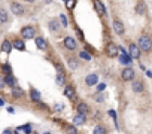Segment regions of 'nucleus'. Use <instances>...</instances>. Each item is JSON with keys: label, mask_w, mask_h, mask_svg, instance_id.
Segmentation results:
<instances>
[{"label": "nucleus", "mask_w": 152, "mask_h": 134, "mask_svg": "<svg viewBox=\"0 0 152 134\" xmlns=\"http://www.w3.org/2000/svg\"><path fill=\"white\" fill-rule=\"evenodd\" d=\"M139 48H140V51L151 52V49H152V39L148 34H142L139 37Z\"/></svg>", "instance_id": "nucleus-1"}, {"label": "nucleus", "mask_w": 152, "mask_h": 134, "mask_svg": "<svg viewBox=\"0 0 152 134\" xmlns=\"http://www.w3.org/2000/svg\"><path fill=\"white\" fill-rule=\"evenodd\" d=\"M104 51H106V55H107V57H110V58L119 57V46H116V45H115V43H112V42L106 45Z\"/></svg>", "instance_id": "nucleus-2"}, {"label": "nucleus", "mask_w": 152, "mask_h": 134, "mask_svg": "<svg viewBox=\"0 0 152 134\" xmlns=\"http://www.w3.org/2000/svg\"><path fill=\"white\" fill-rule=\"evenodd\" d=\"M21 36H23V39H33L34 36H36V30L31 27V25H26V27H23L21 28Z\"/></svg>", "instance_id": "nucleus-3"}, {"label": "nucleus", "mask_w": 152, "mask_h": 134, "mask_svg": "<svg viewBox=\"0 0 152 134\" xmlns=\"http://www.w3.org/2000/svg\"><path fill=\"white\" fill-rule=\"evenodd\" d=\"M134 76H136V73H134V70L131 69V67H125V69L121 72V79L125 81V82L134 81Z\"/></svg>", "instance_id": "nucleus-4"}, {"label": "nucleus", "mask_w": 152, "mask_h": 134, "mask_svg": "<svg viewBox=\"0 0 152 134\" xmlns=\"http://www.w3.org/2000/svg\"><path fill=\"white\" fill-rule=\"evenodd\" d=\"M112 27H113V31H115L118 36H122V34H124V31H125V27H124V24H122L119 20H113Z\"/></svg>", "instance_id": "nucleus-5"}, {"label": "nucleus", "mask_w": 152, "mask_h": 134, "mask_svg": "<svg viewBox=\"0 0 152 134\" xmlns=\"http://www.w3.org/2000/svg\"><path fill=\"white\" fill-rule=\"evenodd\" d=\"M64 48L69 49V51H75L76 48H78V43H76V40L73 37L67 36V37H64Z\"/></svg>", "instance_id": "nucleus-6"}, {"label": "nucleus", "mask_w": 152, "mask_h": 134, "mask_svg": "<svg viewBox=\"0 0 152 134\" xmlns=\"http://www.w3.org/2000/svg\"><path fill=\"white\" fill-rule=\"evenodd\" d=\"M11 11H12V14L17 15V17H21V15L24 14V8H23V5H21V3H17V2L11 3Z\"/></svg>", "instance_id": "nucleus-7"}, {"label": "nucleus", "mask_w": 152, "mask_h": 134, "mask_svg": "<svg viewBox=\"0 0 152 134\" xmlns=\"http://www.w3.org/2000/svg\"><path fill=\"white\" fill-rule=\"evenodd\" d=\"M85 84H87L88 87H94V85H97V84H99V75H96V73L88 75V76L85 78Z\"/></svg>", "instance_id": "nucleus-8"}, {"label": "nucleus", "mask_w": 152, "mask_h": 134, "mask_svg": "<svg viewBox=\"0 0 152 134\" xmlns=\"http://www.w3.org/2000/svg\"><path fill=\"white\" fill-rule=\"evenodd\" d=\"M130 57L131 58H139L140 57V48L137 43H130Z\"/></svg>", "instance_id": "nucleus-9"}, {"label": "nucleus", "mask_w": 152, "mask_h": 134, "mask_svg": "<svg viewBox=\"0 0 152 134\" xmlns=\"http://www.w3.org/2000/svg\"><path fill=\"white\" fill-rule=\"evenodd\" d=\"M94 2V8H96V12L102 17V15H104L106 14V8H104V5L100 2V0H93Z\"/></svg>", "instance_id": "nucleus-10"}, {"label": "nucleus", "mask_w": 152, "mask_h": 134, "mask_svg": "<svg viewBox=\"0 0 152 134\" xmlns=\"http://www.w3.org/2000/svg\"><path fill=\"white\" fill-rule=\"evenodd\" d=\"M76 109H78V113H79V115H84V116L90 112V107H88V104H87L85 101H81L78 106H76Z\"/></svg>", "instance_id": "nucleus-11"}, {"label": "nucleus", "mask_w": 152, "mask_h": 134, "mask_svg": "<svg viewBox=\"0 0 152 134\" xmlns=\"http://www.w3.org/2000/svg\"><path fill=\"white\" fill-rule=\"evenodd\" d=\"M48 25H49V30H51L52 33H58V31H60V28H61V24H60V21H58V20H51Z\"/></svg>", "instance_id": "nucleus-12"}, {"label": "nucleus", "mask_w": 152, "mask_h": 134, "mask_svg": "<svg viewBox=\"0 0 152 134\" xmlns=\"http://www.w3.org/2000/svg\"><path fill=\"white\" fill-rule=\"evenodd\" d=\"M131 90L134 91V92H142L143 90H145V85H143V82L142 81H133V84H131Z\"/></svg>", "instance_id": "nucleus-13"}, {"label": "nucleus", "mask_w": 152, "mask_h": 134, "mask_svg": "<svg viewBox=\"0 0 152 134\" xmlns=\"http://www.w3.org/2000/svg\"><path fill=\"white\" fill-rule=\"evenodd\" d=\"M85 124V116L84 115H75L73 116V125L75 127H81V125H84Z\"/></svg>", "instance_id": "nucleus-14"}, {"label": "nucleus", "mask_w": 152, "mask_h": 134, "mask_svg": "<svg viewBox=\"0 0 152 134\" xmlns=\"http://www.w3.org/2000/svg\"><path fill=\"white\" fill-rule=\"evenodd\" d=\"M64 95H66L67 98H70V100H73V98L76 97V91H75V88H73L72 85H69V87H66V90H64Z\"/></svg>", "instance_id": "nucleus-15"}, {"label": "nucleus", "mask_w": 152, "mask_h": 134, "mask_svg": "<svg viewBox=\"0 0 152 134\" xmlns=\"http://www.w3.org/2000/svg\"><path fill=\"white\" fill-rule=\"evenodd\" d=\"M34 42H36V46H37L39 49H42V51L46 49V46H48V45H46V40H45L42 36H37V37L34 39Z\"/></svg>", "instance_id": "nucleus-16"}, {"label": "nucleus", "mask_w": 152, "mask_h": 134, "mask_svg": "<svg viewBox=\"0 0 152 134\" xmlns=\"http://www.w3.org/2000/svg\"><path fill=\"white\" fill-rule=\"evenodd\" d=\"M146 12V5H145V2H137V5H136V14H139V15H143Z\"/></svg>", "instance_id": "nucleus-17"}, {"label": "nucleus", "mask_w": 152, "mask_h": 134, "mask_svg": "<svg viewBox=\"0 0 152 134\" xmlns=\"http://www.w3.org/2000/svg\"><path fill=\"white\" fill-rule=\"evenodd\" d=\"M64 82H66V75H64V72H58L57 76H55V84L61 87V85H64Z\"/></svg>", "instance_id": "nucleus-18"}, {"label": "nucleus", "mask_w": 152, "mask_h": 134, "mask_svg": "<svg viewBox=\"0 0 152 134\" xmlns=\"http://www.w3.org/2000/svg\"><path fill=\"white\" fill-rule=\"evenodd\" d=\"M12 42H9V40H3V43H2V51L3 52H6V54H11V51H12Z\"/></svg>", "instance_id": "nucleus-19"}, {"label": "nucleus", "mask_w": 152, "mask_h": 134, "mask_svg": "<svg viewBox=\"0 0 152 134\" xmlns=\"http://www.w3.org/2000/svg\"><path fill=\"white\" fill-rule=\"evenodd\" d=\"M12 46H14L15 49H18V51H24V49H26V43H24L23 40H20V39L14 40V42H12Z\"/></svg>", "instance_id": "nucleus-20"}, {"label": "nucleus", "mask_w": 152, "mask_h": 134, "mask_svg": "<svg viewBox=\"0 0 152 134\" xmlns=\"http://www.w3.org/2000/svg\"><path fill=\"white\" fill-rule=\"evenodd\" d=\"M12 95H14L15 98H20V97H23V95H24V91H23V88H20V87H14V88H12Z\"/></svg>", "instance_id": "nucleus-21"}, {"label": "nucleus", "mask_w": 152, "mask_h": 134, "mask_svg": "<svg viewBox=\"0 0 152 134\" xmlns=\"http://www.w3.org/2000/svg\"><path fill=\"white\" fill-rule=\"evenodd\" d=\"M30 97H31V100H33V101H36V103H39V101H40V92H39L37 90H34V88L30 91Z\"/></svg>", "instance_id": "nucleus-22"}, {"label": "nucleus", "mask_w": 152, "mask_h": 134, "mask_svg": "<svg viewBox=\"0 0 152 134\" xmlns=\"http://www.w3.org/2000/svg\"><path fill=\"white\" fill-rule=\"evenodd\" d=\"M5 82H6V85H9V87H12V88H14L17 81H15V78H14L12 75H8V76H5Z\"/></svg>", "instance_id": "nucleus-23"}, {"label": "nucleus", "mask_w": 152, "mask_h": 134, "mask_svg": "<svg viewBox=\"0 0 152 134\" xmlns=\"http://www.w3.org/2000/svg\"><path fill=\"white\" fill-rule=\"evenodd\" d=\"M66 134H79V131L75 125H67L66 127Z\"/></svg>", "instance_id": "nucleus-24"}, {"label": "nucleus", "mask_w": 152, "mask_h": 134, "mask_svg": "<svg viewBox=\"0 0 152 134\" xmlns=\"http://www.w3.org/2000/svg\"><path fill=\"white\" fill-rule=\"evenodd\" d=\"M67 64H69V67H70V69H72V70H76V69H78V67H79V64H78V61H76V60H73V58H70V60H67Z\"/></svg>", "instance_id": "nucleus-25"}, {"label": "nucleus", "mask_w": 152, "mask_h": 134, "mask_svg": "<svg viewBox=\"0 0 152 134\" xmlns=\"http://www.w3.org/2000/svg\"><path fill=\"white\" fill-rule=\"evenodd\" d=\"M8 20H9L8 12H6L5 9H0V23H6Z\"/></svg>", "instance_id": "nucleus-26"}, {"label": "nucleus", "mask_w": 152, "mask_h": 134, "mask_svg": "<svg viewBox=\"0 0 152 134\" xmlns=\"http://www.w3.org/2000/svg\"><path fill=\"white\" fill-rule=\"evenodd\" d=\"M93 134H106V128L103 125H97L93 131Z\"/></svg>", "instance_id": "nucleus-27"}, {"label": "nucleus", "mask_w": 152, "mask_h": 134, "mask_svg": "<svg viewBox=\"0 0 152 134\" xmlns=\"http://www.w3.org/2000/svg\"><path fill=\"white\" fill-rule=\"evenodd\" d=\"M79 55H81V58H84L85 61H90V60H91V55H90L88 52H85V51H82Z\"/></svg>", "instance_id": "nucleus-28"}, {"label": "nucleus", "mask_w": 152, "mask_h": 134, "mask_svg": "<svg viewBox=\"0 0 152 134\" xmlns=\"http://www.w3.org/2000/svg\"><path fill=\"white\" fill-rule=\"evenodd\" d=\"M60 24L63 25V27H67V20H66V15H60Z\"/></svg>", "instance_id": "nucleus-29"}, {"label": "nucleus", "mask_w": 152, "mask_h": 134, "mask_svg": "<svg viewBox=\"0 0 152 134\" xmlns=\"http://www.w3.org/2000/svg\"><path fill=\"white\" fill-rule=\"evenodd\" d=\"M15 134H28V133H27V130H26L24 127H18V128L15 130Z\"/></svg>", "instance_id": "nucleus-30"}, {"label": "nucleus", "mask_w": 152, "mask_h": 134, "mask_svg": "<svg viewBox=\"0 0 152 134\" xmlns=\"http://www.w3.org/2000/svg\"><path fill=\"white\" fill-rule=\"evenodd\" d=\"M3 72L6 73V76L12 73V70H11V66H9V64H5V66H3Z\"/></svg>", "instance_id": "nucleus-31"}, {"label": "nucleus", "mask_w": 152, "mask_h": 134, "mask_svg": "<svg viewBox=\"0 0 152 134\" xmlns=\"http://www.w3.org/2000/svg\"><path fill=\"white\" fill-rule=\"evenodd\" d=\"M66 3H67V8H69V9H73L76 0H66Z\"/></svg>", "instance_id": "nucleus-32"}, {"label": "nucleus", "mask_w": 152, "mask_h": 134, "mask_svg": "<svg viewBox=\"0 0 152 134\" xmlns=\"http://www.w3.org/2000/svg\"><path fill=\"white\" fill-rule=\"evenodd\" d=\"M5 85H6V82H5V76H3V75H0V90L5 88Z\"/></svg>", "instance_id": "nucleus-33"}, {"label": "nucleus", "mask_w": 152, "mask_h": 134, "mask_svg": "<svg viewBox=\"0 0 152 134\" xmlns=\"http://www.w3.org/2000/svg\"><path fill=\"white\" fill-rule=\"evenodd\" d=\"M103 90H106V84H100L97 87V92H103Z\"/></svg>", "instance_id": "nucleus-34"}, {"label": "nucleus", "mask_w": 152, "mask_h": 134, "mask_svg": "<svg viewBox=\"0 0 152 134\" xmlns=\"http://www.w3.org/2000/svg\"><path fill=\"white\" fill-rule=\"evenodd\" d=\"M94 98H96L97 101H103V100H104V95H102V94L99 92V94H96V95H94Z\"/></svg>", "instance_id": "nucleus-35"}, {"label": "nucleus", "mask_w": 152, "mask_h": 134, "mask_svg": "<svg viewBox=\"0 0 152 134\" xmlns=\"http://www.w3.org/2000/svg\"><path fill=\"white\" fill-rule=\"evenodd\" d=\"M76 33H78V36H79L81 39H84V33H82V31H81L79 28H78V30H76Z\"/></svg>", "instance_id": "nucleus-36"}, {"label": "nucleus", "mask_w": 152, "mask_h": 134, "mask_svg": "<svg viewBox=\"0 0 152 134\" xmlns=\"http://www.w3.org/2000/svg\"><path fill=\"white\" fill-rule=\"evenodd\" d=\"M54 109H55V110H63V106H61V104H55Z\"/></svg>", "instance_id": "nucleus-37"}, {"label": "nucleus", "mask_w": 152, "mask_h": 134, "mask_svg": "<svg viewBox=\"0 0 152 134\" xmlns=\"http://www.w3.org/2000/svg\"><path fill=\"white\" fill-rule=\"evenodd\" d=\"M3 134H12V131H11V130H5Z\"/></svg>", "instance_id": "nucleus-38"}, {"label": "nucleus", "mask_w": 152, "mask_h": 134, "mask_svg": "<svg viewBox=\"0 0 152 134\" xmlns=\"http://www.w3.org/2000/svg\"><path fill=\"white\" fill-rule=\"evenodd\" d=\"M5 104V101H3V98H0V106H3Z\"/></svg>", "instance_id": "nucleus-39"}, {"label": "nucleus", "mask_w": 152, "mask_h": 134, "mask_svg": "<svg viewBox=\"0 0 152 134\" xmlns=\"http://www.w3.org/2000/svg\"><path fill=\"white\" fill-rule=\"evenodd\" d=\"M27 2H28V3H33V2H34V0H27Z\"/></svg>", "instance_id": "nucleus-40"}, {"label": "nucleus", "mask_w": 152, "mask_h": 134, "mask_svg": "<svg viewBox=\"0 0 152 134\" xmlns=\"http://www.w3.org/2000/svg\"><path fill=\"white\" fill-rule=\"evenodd\" d=\"M45 134H51V133H48V131H46V133H45Z\"/></svg>", "instance_id": "nucleus-41"}, {"label": "nucleus", "mask_w": 152, "mask_h": 134, "mask_svg": "<svg viewBox=\"0 0 152 134\" xmlns=\"http://www.w3.org/2000/svg\"><path fill=\"white\" fill-rule=\"evenodd\" d=\"M151 75H152V73H151Z\"/></svg>", "instance_id": "nucleus-42"}]
</instances>
